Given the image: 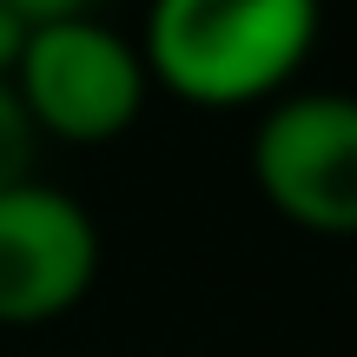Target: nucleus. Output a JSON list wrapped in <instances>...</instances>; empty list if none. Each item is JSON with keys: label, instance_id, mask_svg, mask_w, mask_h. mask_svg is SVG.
<instances>
[{"label": "nucleus", "instance_id": "f257e3e1", "mask_svg": "<svg viewBox=\"0 0 357 357\" xmlns=\"http://www.w3.org/2000/svg\"><path fill=\"white\" fill-rule=\"evenodd\" d=\"M318 0H153L146 73L185 106H265L318 47Z\"/></svg>", "mask_w": 357, "mask_h": 357}, {"label": "nucleus", "instance_id": "f03ea898", "mask_svg": "<svg viewBox=\"0 0 357 357\" xmlns=\"http://www.w3.org/2000/svg\"><path fill=\"white\" fill-rule=\"evenodd\" d=\"M13 93H20L40 139L106 146L146 113L153 73H146V53L126 33L79 13V20L33 26L20 66H13Z\"/></svg>", "mask_w": 357, "mask_h": 357}, {"label": "nucleus", "instance_id": "7ed1b4c3", "mask_svg": "<svg viewBox=\"0 0 357 357\" xmlns=\"http://www.w3.org/2000/svg\"><path fill=\"white\" fill-rule=\"evenodd\" d=\"M252 178L284 225L357 238V93H278L252 132Z\"/></svg>", "mask_w": 357, "mask_h": 357}, {"label": "nucleus", "instance_id": "20e7f679", "mask_svg": "<svg viewBox=\"0 0 357 357\" xmlns=\"http://www.w3.org/2000/svg\"><path fill=\"white\" fill-rule=\"evenodd\" d=\"M100 278V225L60 185L0 192V324L33 331L79 305Z\"/></svg>", "mask_w": 357, "mask_h": 357}, {"label": "nucleus", "instance_id": "39448f33", "mask_svg": "<svg viewBox=\"0 0 357 357\" xmlns=\"http://www.w3.org/2000/svg\"><path fill=\"white\" fill-rule=\"evenodd\" d=\"M33 153H40V132H33V119H26L13 79H0V192L33 178Z\"/></svg>", "mask_w": 357, "mask_h": 357}, {"label": "nucleus", "instance_id": "423d86ee", "mask_svg": "<svg viewBox=\"0 0 357 357\" xmlns=\"http://www.w3.org/2000/svg\"><path fill=\"white\" fill-rule=\"evenodd\" d=\"M26 40H33V20H20V13L0 0V79H13V66H20Z\"/></svg>", "mask_w": 357, "mask_h": 357}, {"label": "nucleus", "instance_id": "0eeeda50", "mask_svg": "<svg viewBox=\"0 0 357 357\" xmlns=\"http://www.w3.org/2000/svg\"><path fill=\"white\" fill-rule=\"evenodd\" d=\"M20 20L47 26V20H79V13H93V0H7Z\"/></svg>", "mask_w": 357, "mask_h": 357}]
</instances>
